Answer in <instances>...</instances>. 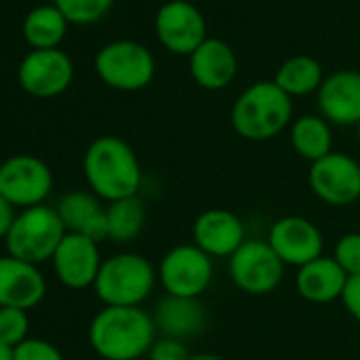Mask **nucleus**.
<instances>
[{"mask_svg": "<svg viewBox=\"0 0 360 360\" xmlns=\"http://www.w3.org/2000/svg\"><path fill=\"white\" fill-rule=\"evenodd\" d=\"M83 174L94 195L117 202L138 195L142 187V167L134 148L117 138H96L83 155Z\"/></svg>", "mask_w": 360, "mask_h": 360, "instance_id": "nucleus-1", "label": "nucleus"}, {"mask_svg": "<svg viewBox=\"0 0 360 360\" xmlns=\"http://www.w3.org/2000/svg\"><path fill=\"white\" fill-rule=\"evenodd\" d=\"M91 349L104 360H138L144 358L157 339L153 314L142 307H108L104 305L91 320Z\"/></svg>", "mask_w": 360, "mask_h": 360, "instance_id": "nucleus-2", "label": "nucleus"}, {"mask_svg": "<svg viewBox=\"0 0 360 360\" xmlns=\"http://www.w3.org/2000/svg\"><path fill=\"white\" fill-rule=\"evenodd\" d=\"M292 102L274 81L250 85L231 108L233 129L252 142H263L288 127Z\"/></svg>", "mask_w": 360, "mask_h": 360, "instance_id": "nucleus-3", "label": "nucleus"}, {"mask_svg": "<svg viewBox=\"0 0 360 360\" xmlns=\"http://www.w3.org/2000/svg\"><path fill=\"white\" fill-rule=\"evenodd\" d=\"M157 282V269L144 255L117 252L102 261L94 290L108 307H140Z\"/></svg>", "mask_w": 360, "mask_h": 360, "instance_id": "nucleus-4", "label": "nucleus"}, {"mask_svg": "<svg viewBox=\"0 0 360 360\" xmlns=\"http://www.w3.org/2000/svg\"><path fill=\"white\" fill-rule=\"evenodd\" d=\"M66 233L68 231L56 208L43 204L20 210L11 231L5 238L7 255L32 265L51 261Z\"/></svg>", "mask_w": 360, "mask_h": 360, "instance_id": "nucleus-5", "label": "nucleus"}, {"mask_svg": "<svg viewBox=\"0 0 360 360\" xmlns=\"http://www.w3.org/2000/svg\"><path fill=\"white\" fill-rule=\"evenodd\" d=\"M157 278L165 295L202 299L214 278V259L195 244H178L161 257Z\"/></svg>", "mask_w": 360, "mask_h": 360, "instance_id": "nucleus-6", "label": "nucleus"}, {"mask_svg": "<svg viewBox=\"0 0 360 360\" xmlns=\"http://www.w3.org/2000/svg\"><path fill=\"white\" fill-rule=\"evenodd\" d=\"M227 261L231 282L246 295H269L284 278L286 265L267 240H246Z\"/></svg>", "mask_w": 360, "mask_h": 360, "instance_id": "nucleus-7", "label": "nucleus"}, {"mask_svg": "<svg viewBox=\"0 0 360 360\" xmlns=\"http://www.w3.org/2000/svg\"><path fill=\"white\" fill-rule=\"evenodd\" d=\"M53 189L51 167L37 155H13L0 163V193L15 208L43 206Z\"/></svg>", "mask_w": 360, "mask_h": 360, "instance_id": "nucleus-8", "label": "nucleus"}, {"mask_svg": "<svg viewBox=\"0 0 360 360\" xmlns=\"http://www.w3.org/2000/svg\"><path fill=\"white\" fill-rule=\"evenodd\" d=\"M96 72L115 89L138 91L150 83L155 75V62L146 47L131 41H117L98 53Z\"/></svg>", "mask_w": 360, "mask_h": 360, "instance_id": "nucleus-9", "label": "nucleus"}, {"mask_svg": "<svg viewBox=\"0 0 360 360\" xmlns=\"http://www.w3.org/2000/svg\"><path fill=\"white\" fill-rule=\"evenodd\" d=\"M314 195L328 206H349L360 200V163L347 153H328L307 172Z\"/></svg>", "mask_w": 360, "mask_h": 360, "instance_id": "nucleus-10", "label": "nucleus"}, {"mask_svg": "<svg viewBox=\"0 0 360 360\" xmlns=\"http://www.w3.org/2000/svg\"><path fill=\"white\" fill-rule=\"evenodd\" d=\"M102 261L98 242L79 233H66L51 257V267L66 288L83 290L96 284Z\"/></svg>", "mask_w": 360, "mask_h": 360, "instance_id": "nucleus-11", "label": "nucleus"}, {"mask_svg": "<svg viewBox=\"0 0 360 360\" xmlns=\"http://www.w3.org/2000/svg\"><path fill=\"white\" fill-rule=\"evenodd\" d=\"M267 242L284 265H292L297 269L316 261L324 252L322 231L305 217L278 219L267 233Z\"/></svg>", "mask_w": 360, "mask_h": 360, "instance_id": "nucleus-12", "label": "nucleus"}, {"mask_svg": "<svg viewBox=\"0 0 360 360\" xmlns=\"http://www.w3.org/2000/svg\"><path fill=\"white\" fill-rule=\"evenodd\" d=\"M157 37L165 49L178 56H189L206 41V20L185 0H172L163 5L155 20Z\"/></svg>", "mask_w": 360, "mask_h": 360, "instance_id": "nucleus-13", "label": "nucleus"}, {"mask_svg": "<svg viewBox=\"0 0 360 360\" xmlns=\"http://www.w3.org/2000/svg\"><path fill=\"white\" fill-rule=\"evenodd\" d=\"M20 85L34 98H56L72 81V62L60 49H34L18 72Z\"/></svg>", "mask_w": 360, "mask_h": 360, "instance_id": "nucleus-14", "label": "nucleus"}, {"mask_svg": "<svg viewBox=\"0 0 360 360\" xmlns=\"http://www.w3.org/2000/svg\"><path fill=\"white\" fill-rule=\"evenodd\" d=\"M47 295V280L39 265L15 259L11 255L0 257V307L32 309Z\"/></svg>", "mask_w": 360, "mask_h": 360, "instance_id": "nucleus-15", "label": "nucleus"}, {"mask_svg": "<svg viewBox=\"0 0 360 360\" xmlns=\"http://www.w3.org/2000/svg\"><path fill=\"white\" fill-rule=\"evenodd\" d=\"M244 242L246 227L231 210L210 208L193 223V244L212 259H229Z\"/></svg>", "mask_w": 360, "mask_h": 360, "instance_id": "nucleus-16", "label": "nucleus"}, {"mask_svg": "<svg viewBox=\"0 0 360 360\" xmlns=\"http://www.w3.org/2000/svg\"><path fill=\"white\" fill-rule=\"evenodd\" d=\"M153 320L161 337L189 341L206 330L208 311L202 299L165 295L157 301Z\"/></svg>", "mask_w": 360, "mask_h": 360, "instance_id": "nucleus-17", "label": "nucleus"}, {"mask_svg": "<svg viewBox=\"0 0 360 360\" xmlns=\"http://www.w3.org/2000/svg\"><path fill=\"white\" fill-rule=\"evenodd\" d=\"M322 119L335 125H358L360 121V72L341 70L322 81L318 89Z\"/></svg>", "mask_w": 360, "mask_h": 360, "instance_id": "nucleus-18", "label": "nucleus"}, {"mask_svg": "<svg viewBox=\"0 0 360 360\" xmlns=\"http://www.w3.org/2000/svg\"><path fill=\"white\" fill-rule=\"evenodd\" d=\"M56 210L68 233L85 236L98 244L108 240L106 208L91 191H70L62 195Z\"/></svg>", "mask_w": 360, "mask_h": 360, "instance_id": "nucleus-19", "label": "nucleus"}, {"mask_svg": "<svg viewBox=\"0 0 360 360\" xmlns=\"http://www.w3.org/2000/svg\"><path fill=\"white\" fill-rule=\"evenodd\" d=\"M347 282V274L333 257H318L316 261L297 269L295 288L309 303H333L341 299Z\"/></svg>", "mask_w": 360, "mask_h": 360, "instance_id": "nucleus-20", "label": "nucleus"}, {"mask_svg": "<svg viewBox=\"0 0 360 360\" xmlns=\"http://www.w3.org/2000/svg\"><path fill=\"white\" fill-rule=\"evenodd\" d=\"M238 70L236 53L219 39H206L195 53H191V75L204 89L227 87Z\"/></svg>", "mask_w": 360, "mask_h": 360, "instance_id": "nucleus-21", "label": "nucleus"}, {"mask_svg": "<svg viewBox=\"0 0 360 360\" xmlns=\"http://www.w3.org/2000/svg\"><path fill=\"white\" fill-rule=\"evenodd\" d=\"M290 144L295 153L309 163L326 157L333 153V134L328 121L316 115L299 117L290 127Z\"/></svg>", "mask_w": 360, "mask_h": 360, "instance_id": "nucleus-22", "label": "nucleus"}, {"mask_svg": "<svg viewBox=\"0 0 360 360\" xmlns=\"http://www.w3.org/2000/svg\"><path fill=\"white\" fill-rule=\"evenodd\" d=\"M106 223H108V240L110 242L129 244V242L138 240L146 225L144 202L138 195L110 202L106 206Z\"/></svg>", "mask_w": 360, "mask_h": 360, "instance_id": "nucleus-23", "label": "nucleus"}, {"mask_svg": "<svg viewBox=\"0 0 360 360\" xmlns=\"http://www.w3.org/2000/svg\"><path fill=\"white\" fill-rule=\"evenodd\" d=\"M286 96H305L322 85V68L309 56H297L286 60L274 81Z\"/></svg>", "mask_w": 360, "mask_h": 360, "instance_id": "nucleus-24", "label": "nucleus"}, {"mask_svg": "<svg viewBox=\"0 0 360 360\" xmlns=\"http://www.w3.org/2000/svg\"><path fill=\"white\" fill-rule=\"evenodd\" d=\"M66 22L58 7H39L24 22V37L34 49H56L66 34Z\"/></svg>", "mask_w": 360, "mask_h": 360, "instance_id": "nucleus-25", "label": "nucleus"}, {"mask_svg": "<svg viewBox=\"0 0 360 360\" xmlns=\"http://www.w3.org/2000/svg\"><path fill=\"white\" fill-rule=\"evenodd\" d=\"M30 318L26 309L18 307H0V343L15 349L28 339Z\"/></svg>", "mask_w": 360, "mask_h": 360, "instance_id": "nucleus-26", "label": "nucleus"}, {"mask_svg": "<svg viewBox=\"0 0 360 360\" xmlns=\"http://www.w3.org/2000/svg\"><path fill=\"white\" fill-rule=\"evenodd\" d=\"M112 0H56V7L72 24H91L106 15Z\"/></svg>", "mask_w": 360, "mask_h": 360, "instance_id": "nucleus-27", "label": "nucleus"}, {"mask_svg": "<svg viewBox=\"0 0 360 360\" xmlns=\"http://www.w3.org/2000/svg\"><path fill=\"white\" fill-rule=\"evenodd\" d=\"M333 259L339 263V267L347 276H358L360 274V233L352 231L345 233L337 240Z\"/></svg>", "mask_w": 360, "mask_h": 360, "instance_id": "nucleus-28", "label": "nucleus"}, {"mask_svg": "<svg viewBox=\"0 0 360 360\" xmlns=\"http://www.w3.org/2000/svg\"><path fill=\"white\" fill-rule=\"evenodd\" d=\"M13 360H64V356L51 341L28 337L13 349Z\"/></svg>", "mask_w": 360, "mask_h": 360, "instance_id": "nucleus-29", "label": "nucleus"}, {"mask_svg": "<svg viewBox=\"0 0 360 360\" xmlns=\"http://www.w3.org/2000/svg\"><path fill=\"white\" fill-rule=\"evenodd\" d=\"M191 356L187 341L172 337H157L146 354L148 360H191Z\"/></svg>", "mask_w": 360, "mask_h": 360, "instance_id": "nucleus-30", "label": "nucleus"}, {"mask_svg": "<svg viewBox=\"0 0 360 360\" xmlns=\"http://www.w3.org/2000/svg\"><path fill=\"white\" fill-rule=\"evenodd\" d=\"M341 303L347 309V314L360 322V274L358 276H347L343 295H341Z\"/></svg>", "mask_w": 360, "mask_h": 360, "instance_id": "nucleus-31", "label": "nucleus"}, {"mask_svg": "<svg viewBox=\"0 0 360 360\" xmlns=\"http://www.w3.org/2000/svg\"><path fill=\"white\" fill-rule=\"evenodd\" d=\"M15 217H18L15 206L0 193V240L7 238V233L11 231V227L15 223Z\"/></svg>", "mask_w": 360, "mask_h": 360, "instance_id": "nucleus-32", "label": "nucleus"}, {"mask_svg": "<svg viewBox=\"0 0 360 360\" xmlns=\"http://www.w3.org/2000/svg\"><path fill=\"white\" fill-rule=\"evenodd\" d=\"M191 360H223V358L217 354H210V352H200V354H193Z\"/></svg>", "mask_w": 360, "mask_h": 360, "instance_id": "nucleus-33", "label": "nucleus"}, {"mask_svg": "<svg viewBox=\"0 0 360 360\" xmlns=\"http://www.w3.org/2000/svg\"><path fill=\"white\" fill-rule=\"evenodd\" d=\"M0 360H13V349L0 343Z\"/></svg>", "mask_w": 360, "mask_h": 360, "instance_id": "nucleus-34", "label": "nucleus"}, {"mask_svg": "<svg viewBox=\"0 0 360 360\" xmlns=\"http://www.w3.org/2000/svg\"><path fill=\"white\" fill-rule=\"evenodd\" d=\"M356 134H358V142H360V121H358V125H356Z\"/></svg>", "mask_w": 360, "mask_h": 360, "instance_id": "nucleus-35", "label": "nucleus"}]
</instances>
